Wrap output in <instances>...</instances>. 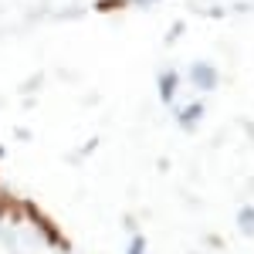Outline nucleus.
I'll return each mask as SVG.
<instances>
[{
	"label": "nucleus",
	"mask_w": 254,
	"mask_h": 254,
	"mask_svg": "<svg viewBox=\"0 0 254 254\" xmlns=\"http://www.w3.org/2000/svg\"><path fill=\"white\" fill-rule=\"evenodd\" d=\"M24 220H27V224L41 234L44 244L58 248L61 254H71V241L64 237V231L58 227V220H51V217L41 210V203H38V200H31V196H24Z\"/></svg>",
	"instance_id": "nucleus-1"
},
{
	"label": "nucleus",
	"mask_w": 254,
	"mask_h": 254,
	"mask_svg": "<svg viewBox=\"0 0 254 254\" xmlns=\"http://www.w3.org/2000/svg\"><path fill=\"white\" fill-rule=\"evenodd\" d=\"M187 78H190V85H193L196 92H214L217 85H220V75H217V68L210 64V61H193L190 64V71H187Z\"/></svg>",
	"instance_id": "nucleus-2"
},
{
	"label": "nucleus",
	"mask_w": 254,
	"mask_h": 254,
	"mask_svg": "<svg viewBox=\"0 0 254 254\" xmlns=\"http://www.w3.org/2000/svg\"><path fill=\"white\" fill-rule=\"evenodd\" d=\"M176 92H180V71H173V68L170 71H159V98L170 105L176 98Z\"/></svg>",
	"instance_id": "nucleus-3"
},
{
	"label": "nucleus",
	"mask_w": 254,
	"mask_h": 254,
	"mask_svg": "<svg viewBox=\"0 0 254 254\" xmlns=\"http://www.w3.org/2000/svg\"><path fill=\"white\" fill-rule=\"evenodd\" d=\"M203 116H207L203 102H190V105L180 112V126H183V129H196V126L203 122Z\"/></svg>",
	"instance_id": "nucleus-4"
},
{
	"label": "nucleus",
	"mask_w": 254,
	"mask_h": 254,
	"mask_svg": "<svg viewBox=\"0 0 254 254\" xmlns=\"http://www.w3.org/2000/svg\"><path fill=\"white\" fill-rule=\"evenodd\" d=\"M237 227H241L244 237H254V203H244L237 210Z\"/></svg>",
	"instance_id": "nucleus-5"
},
{
	"label": "nucleus",
	"mask_w": 254,
	"mask_h": 254,
	"mask_svg": "<svg viewBox=\"0 0 254 254\" xmlns=\"http://www.w3.org/2000/svg\"><path fill=\"white\" fill-rule=\"evenodd\" d=\"M126 7H132V3H129V0H95V3H92L95 14H119V10H126Z\"/></svg>",
	"instance_id": "nucleus-6"
},
{
	"label": "nucleus",
	"mask_w": 254,
	"mask_h": 254,
	"mask_svg": "<svg viewBox=\"0 0 254 254\" xmlns=\"http://www.w3.org/2000/svg\"><path fill=\"white\" fill-rule=\"evenodd\" d=\"M17 200H20V196H14L7 187H0V220H7V217H10V207H14Z\"/></svg>",
	"instance_id": "nucleus-7"
},
{
	"label": "nucleus",
	"mask_w": 254,
	"mask_h": 254,
	"mask_svg": "<svg viewBox=\"0 0 254 254\" xmlns=\"http://www.w3.org/2000/svg\"><path fill=\"white\" fill-rule=\"evenodd\" d=\"M126 254H146V234H132L129 251H126Z\"/></svg>",
	"instance_id": "nucleus-8"
},
{
	"label": "nucleus",
	"mask_w": 254,
	"mask_h": 254,
	"mask_svg": "<svg viewBox=\"0 0 254 254\" xmlns=\"http://www.w3.org/2000/svg\"><path fill=\"white\" fill-rule=\"evenodd\" d=\"M183 31H187V24H183V20H176L173 27H170V31H166V38H163V44H173V41L180 38V34H183Z\"/></svg>",
	"instance_id": "nucleus-9"
},
{
	"label": "nucleus",
	"mask_w": 254,
	"mask_h": 254,
	"mask_svg": "<svg viewBox=\"0 0 254 254\" xmlns=\"http://www.w3.org/2000/svg\"><path fill=\"white\" fill-rule=\"evenodd\" d=\"M95 146H98V139H88V142H85V149H81V156H88V153H92Z\"/></svg>",
	"instance_id": "nucleus-10"
},
{
	"label": "nucleus",
	"mask_w": 254,
	"mask_h": 254,
	"mask_svg": "<svg viewBox=\"0 0 254 254\" xmlns=\"http://www.w3.org/2000/svg\"><path fill=\"white\" fill-rule=\"evenodd\" d=\"M129 3H163V0H129Z\"/></svg>",
	"instance_id": "nucleus-11"
},
{
	"label": "nucleus",
	"mask_w": 254,
	"mask_h": 254,
	"mask_svg": "<svg viewBox=\"0 0 254 254\" xmlns=\"http://www.w3.org/2000/svg\"><path fill=\"white\" fill-rule=\"evenodd\" d=\"M3 156H7V149H3V146H0V159H3Z\"/></svg>",
	"instance_id": "nucleus-12"
}]
</instances>
